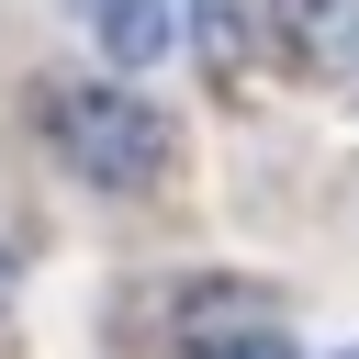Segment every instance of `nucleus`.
Returning a JSON list of instances; mask_svg holds the SVG:
<instances>
[{"instance_id": "f257e3e1", "label": "nucleus", "mask_w": 359, "mask_h": 359, "mask_svg": "<svg viewBox=\"0 0 359 359\" xmlns=\"http://www.w3.org/2000/svg\"><path fill=\"white\" fill-rule=\"evenodd\" d=\"M45 146L101 191H157L168 157H180V135L135 90H101V79H45Z\"/></svg>"}, {"instance_id": "f03ea898", "label": "nucleus", "mask_w": 359, "mask_h": 359, "mask_svg": "<svg viewBox=\"0 0 359 359\" xmlns=\"http://www.w3.org/2000/svg\"><path fill=\"white\" fill-rule=\"evenodd\" d=\"M191 348H202V359H292V337H280L269 303H247V292H202V303H191Z\"/></svg>"}, {"instance_id": "7ed1b4c3", "label": "nucleus", "mask_w": 359, "mask_h": 359, "mask_svg": "<svg viewBox=\"0 0 359 359\" xmlns=\"http://www.w3.org/2000/svg\"><path fill=\"white\" fill-rule=\"evenodd\" d=\"M79 22H90V45L112 67H157L168 56V0H79Z\"/></svg>"}, {"instance_id": "20e7f679", "label": "nucleus", "mask_w": 359, "mask_h": 359, "mask_svg": "<svg viewBox=\"0 0 359 359\" xmlns=\"http://www.w3.org/2000/svg\"><path fill=\"white\" fill-rule=\"evenodd\" d=\"M269 22H280V45L303 67H348L359 56V0H269Z\"/></svg>"}, {"instance_id": "39448f33", "label": "nucleus", "mask_w": 359, "mask_h": 359, "mask_svg": "<svg viewBox=\"0 0 359 359\" xmlns=\"http://www.w3.org/2000/svg\"><path fill=\"white\" fill-rule=\"evenodd\" d=\"M202 67H213V79L247 67V11H236V0H202Z\"/></svg>"}, {"instance_id": "423d86ee", "label": "nucleus", "mask_w": 359, "mask_h": 359, "mask_svg": "<svg viewBox=\"0 0 359 359\" xmlns=\"http://www.w3.org/2000/svg\"><path fill=\"white\" fill-rule=\"evenodd\" d=\"M348 359H359V348H348Z\"/></svg>"}]
</instances>
